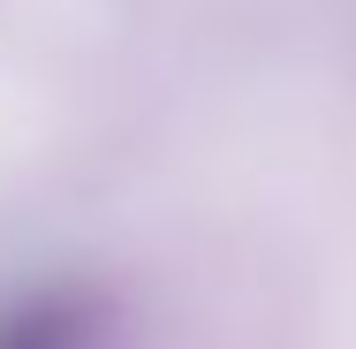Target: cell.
<instances>
[{"mask_svg":"<svg viewBox=\"0 0 356 349\" xmlns=\"http://www.w3.org/2000/svg\"><path fill=\"white\" fill-rule=\"evenodd\" d=\"M122 342V304L106 281L54 274L0 288V349H114Z\"/></svg>","mask_w":356,"mask_h":349,"instance_id":"cell-1","label":"cell"}]
</instances>
